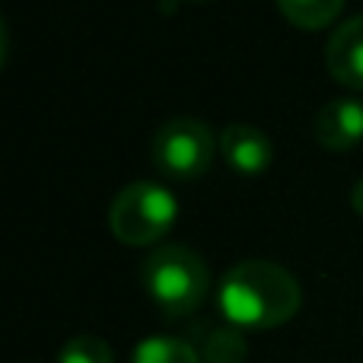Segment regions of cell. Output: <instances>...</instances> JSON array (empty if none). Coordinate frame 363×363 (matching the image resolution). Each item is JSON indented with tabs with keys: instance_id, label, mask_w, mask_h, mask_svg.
I'll list each match as a JSON object with an SVG mask.
<instances>
[{
	"instance_id": "obj_1",
	"label": "cell",
	"mask_w": 363,
	"mask_h": 363,
	"mask_svg": "<svg viewBox=\"0 0 363 363\" xmlns=\"http://www.w3.org/2000/svg\"><path fill=\"white\" fill-rule=\"evenodd\" d=\"M300 284L274 262H242L220 284V309L236 328H277L300 313Z\"/></svg>"
},
{
	"instance_id": "obj_2",
	"label": "cell",
	"mask_w": 363,
	"mask_h": 363,
	"mask_svg": "<svg viewBox=\"0 0 363 363\" xmlns=\"http://www.w3.org/2000/svg\"><path fill=\"white\" fill-rule=\"evenodd\" d=\"M207 284L211 274L204 258L188 245H160L144 262V287L169 319L194 313L207 294Z\"/></svg>"
},
{
	"instance_id": "obj_3",
	"label": "cell",
	"mask_w": 363,
	"mask_h": 363,
	"mask_svg": "<svg viewBox=\"0 0 363 363\" xmlns=\"http://www.w3.org/2000/svg\"><path fill=\"white\" fill-rule=\"evenodd\" d=\"M176 217V198L157 182H134L121 188L108 207V226L125 245H153L172 230Z\"/></svg>"
},
{
	"instance_id": "obj_4",
	"label": "cell",
	"mask_w": 363,
	"mask_h": 363,
	"mask_svg": "<svg viewBox=\"0 0 363 363\" xmlns=\"http://www.w3.org/2000/svg\"><path fill=\"white\" fill-rule=\"evenodd\" d=\"M213 134L198 118H169L157 128L150 140V160L169 179H198L211 169Z\"/></svg>"
},
{
	"instance_id": "obj_5",
	"label": "cell",
	"mask_w": 363,
	"mask_h": 363,
	"mask_svg": "<svg viewBox=\"0 0 363 363\" xmlns=\"http://www.w3.org/2000/svg\"><path fill=\"white\" fill-rule=\"evenodd\" d=\"M217 147H220V153H223L226 166L236 169L239 176H262V172H268V166L274 163V147H271V140L264 138L258 128L242 125V121L226 125L223 131H220Z\"/></svg>"
},
{
	"instance_id": "obj_6",
	"label": "cell",
	"mask_w": 363,
	"mask_h": 363,
	"mask_svg": "<svg viewBox=\"0 0 363 363\" xmlns=\"http://www.w3.org/2000/svg\"><path fill=\"white\" fill-rule=\"evenodd\" d=\"M328 74L347 89H363V16L341 23L325 45Z\"/></svg>"
},
{
	"instance_id": "obj_7",
	"label": "cell",
	"mask_w": 363,
	"mask_h": 363,
	"mask_svg": "<svg viewBox=\"0 0 363 363\" xmlns=\"http://www.w3.org/2000/svg\"><path fill=\"white\" fill-rule=\"evenodd\" d=\"M315 140L325 150H351L363 140V102L357 99H332L315 115Z\"/></svg>"
},
{
	"instance_id": "obj_8",
	"label": "cell",
	"mask_w": 363,
	"mask_h": 363,
	"mask_svg": "<svg viewBox=\"0 0 363 363\" xmlns=\"http://www.w3.org/2000/svg\"><path fill=\"white\" fill-rule=\"evenodd\" d=\"M277 6L300 29H325L338 19L345 0H277Z\"/></svg>"
},
{
	"instance_id": "obj_9",
	"label": "cell",
	"mask_w": 363,
	"mask_h": 363,
	"mask_svg": "<svg viewBox=\"0 0 363 363\" xmlns=\"http://www.w3.org/2000/svg\"><path fill=\"white\" fill-rule=\"evenodd\" d=\"M134 363H201V357L188 341L157 335V338L140 341L134 351Z\"/></svg>"
},
{
	"instance_id": "obj_10",
	"label": "cell",
	"mask_w": 363,
	"mask_h": 363,
	"mask_svg": "<svg viewBox=\"0 0 363 363\" xmlns=\"http://www.w3.org/2000/svg\"><path fill=\"white\" fill-rule=\"evenodd\" d=\"M245 351V338L236 328H217L204 341V363H242Z\"/></svg>"
},
{
	"instance_id": "obj_11",
	"label": "cell",
	"mask_w": 363,
	"mask_h": 363,
	"mask_svg": "<svg viewBox=\"0 0 363 363\" xmlns=\"http://www.w3.org/2000/svg\"><path fill=\"white\" fill-rule=\"evenodd\" d=\"M57 363H115V357H112V347L102 338H96V335H80V338H70L67 345H64Z\"/></svg>"
},
{
	"instance_id": "obj_12",
	"label": "cell",
	"mask_w": 363,
	"mask_h": 363,
	"mask_svg": "<svg viewBox=\"0 0 363 363\" xmlns=\"http://www.w3.org/2000/svg\"><path fill=\"white\" fill-rule=\"evenodd\" d=\"M351 204H354V211L363 213V179L354 185V191H351Z\"/></svg>"
}]
</instances>
